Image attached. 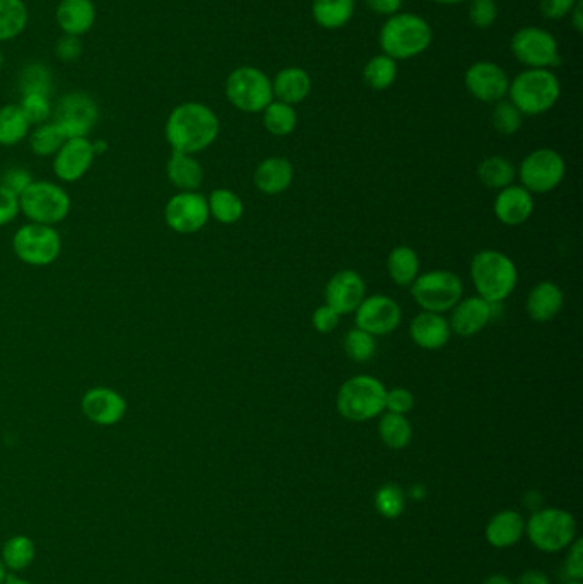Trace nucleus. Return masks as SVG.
I'll use <instances>...</instances> for the list:
<instances>
[{
	"mask_svg": "<svg viewBox=\"0 0 583 584\" xmlns=\"http://www.w3.org/2000/svg\"><path fill=\"white\" fill-rule=\"evenodd\" d=\"M165 135L173 151L194 156L218 139V115L202 103H182L166 120Z\"/></svg>",
	"mask_w": 583,
	"mask_h": 584,
	"instance_id": "nucleus-1",
	"label": "nucleus"
},
{
	"mask_svg": "<svg viewBox=\"0 0 583 584\" xmlns=\"http://www.w3.org/2000/svg\"><path fill=\"white\" fill-rule=\"evenodd\" d=\"M433 40L430 24L411 12H397L380 31V47L390 59L407 60L428 50Z\"/></svg>",
	"mask_w": 583,
	"mask_h": 584,
	"instance_id": "nucleus-2",
	"label": "nucleus"
},
{
	"mask_svg": "<svg viewBox=\"0 0 583 584\" xmlns=\"http://www.w3.org/2000/svg\"><path fill=\"white\" fill-rule=\"evenodd\" d=\"M471 277L479 298L498 304L512 294L519 281V272L505 253L483 250L472 258Z\"/></svg>",
	"mask_w": 583,
	"mask_h": 584,
	"instance_id": "nucleus-3",
	"label": "nucleus"
},
{
	"mask_svg": "<svg viewBox=\"0 0 583 584\" xmlns=\"http://www.w3.org/2000/svg\"><path fill=\"white\" fill-rule=\"evenodd\" d=\"M560 94V81L549 69H527L508 86V101L529 117L551 110L560 100Z\"/></svg>",
	"mask_w": 583,
	"mask_h": 584,
	"instance_id": "nucleus-4",
	"label": "nucleus"
},
{
	"mask_svg": "<svg viewBox=\"0 0 583 584\" xmlns=\"http://www.w3.org/2000/svg\"><path fill=\"white\" fill-rule=\"evenodd\" d=\"M387 388L373 376H353L337 393V410L351 422L375 419L385 410Z\"/></svg>",
	"mask_w": 583,
	"mask_h": 584,
	"instance_id": "nucleus-5",
	"label": "nucleus"
},
{
	"mask_svg": "<svg viewBox=\"0 0 583 584\" xmlns=\"http://www.w3.org/2000/svg\"><path fill=\"white\" fill-rule=\"evenodd\" d=\"M530 542L542 552H560L573 544L577 535V521L563 509H539L525 525Z\"/></svg>",
	"mask_w": 583,
	"mask_h": 584,
	"instance_id": "nucleus-6",
	"label": "nucleus"
},
{
	"mask_svg": "<svg viewBox=\"0 0 583 584\" xmlns=\"http://www.w3.org/2000/svg\"><path fill=\"white\" fill-rule=\"evenodd\" d=\"M19 209L31 222L53 226L69 216L71 197L55 183L33 182L19 195Z\"/></svg>",
	"mask_w": 583,
	"mask_h": 584,
	"instance_id": "nucleus-7",
	"label": "nucleus"
},
{
	"mask_svg": "<svg viewBox=\"0 0 583 584\" xmlns=\"http://www.w3.org/2000/svg\"><path fill=\"white\" fill-rule=\"evenodd\" d=\"M226 98L236 110L260 113L274 101L272 81L257 67L243 65L226 79Z\"/></svg>",
	"mask_w": 583,
	"mask_h": 584,
	"instance_id": "nucleus-8",
	"label": "nucleus"
},
{
	"mask_svg": "<svg viewBox=\"0 0 583 584\" xmlns=\"http://www.w3.org/2000/svg\"><path fill=\"white\" fill-rule=\"evenodd\" d=\"M464 292V286L454 272L448 270H433L418 275V279L411 284V294L414 301L423 308V311L442 315L445 311L454 310Z\"/></svg>",
	"mask_w": 583,
	"mask_h": 584,
	"instance_id": "nucleus-9",
	"label": "nucleus"
},
{
	"mask_svg": "<svg viewBox=\"0 0 583 584\" xmlns=\"http://www.w3.org/2000/svg\"><path fill=\"white\" fill-rule=\"evenodd\" d=\"M12 248L21 262L45 267L59 258L62 241L53 226L33 222L16 231Z\"/></svg>",
	"mask_w": 583,
	"mask_h": 584,
	"instance_id": "nucleus-10",
	"label": "nucleus"
},
{
	"mask_svg": "<svg viewBox=\"0 0 583 584\" xmlns=\"http://www.w3.org/2000/svg\"><path fill=\"white\" fill-rule=\"evenodd\" d=\"M513 57L529 69H549L560 65L558 41L549 31L537 26H525L510 41Z\"/></svg>",
	"mask_w": 583,
	"mask_h": 584,
	"instance_id": "nucleus-11",
	"label": "nucleus"
},
{
	"mask_svg": "<svg viewBox=\"0 0 583 584\" xmlns=\"http://www.w3.org/2000/svg\"><path fill=\"white\" fill-rule=\"evenodd\" d=\"M53 122L59 125L67 139L86 137L95 129L100 118L96 101L83 91L67 93L60 98L57 108L52 113Z\"/></svg>",
	"mask_w": 583,
	"mask_h": 584,
	"instance_id": "nucleus-12",
	"label": "nucleus"
},
{
	"mask_svg": "<svg viewBox=\"0 0 583 584\" xmlns=\"http://www.w3.org/2000/svg\"><path fill=\"white\" fill-rule=\"evenodd\" d=\"M565 178V161L553 149H537L520 164L522 187L530 193H548Z\"/></svg>",
	"mask_w": 583,
	"mask_h": 584,
	"instance_id": "nucleus-13",
	"label": "nucleus"
},
{
	"mask_svg": "<svg viewBox=\"0 0 583 584\" xmlns=\"http://www.w3.org/2000/svg\"><path fill=\"white\" fill-rule=\"evenodd\" d=\"M209 217L207 199L201 193L180 192L166 202L165 221L175 233H197L206 226Z\"/></svg>",
	"mask_w": 583,
	"mask_h": 584,
	"instance_id": "nucleus-14",
	"label": "nucleus"
},
{
	"mask_svg": "<svg viewBox=\"0 0 583 584\" xmlns=\"http://www.w3.org/2000/svg\"><path fill=\"white\" fill-rule=\"evenodd\" d=\"M354 313H356V327L365 330L373 337L389 335L401 325V306L397 304V301L383 294H375L363 299Z\"/></svg>",
	"mask_w": 583,
	"mask_h": 584,
	"instance_id": "nucleus-15",
	"label": "nucleus"
},
{
	"mask_svg": "<svg viewBox=\"0 0 583 584\" xmlns=\"http://www.w3.org/2000/svg\"><path fill=\"white\" fill-rule=\"evenodd\" d=\"M507 72L495 62H477L466 72V88L472 98L483 103H496L508 94Z\"/></svg>",
	"mask_w": 583,
	"mask_h": 584,
	"instance_id": "nucleus-16",
	"label": "nucleus"
},
{
	"mask_svg": "<svg viewBox=\"0 0 583 584\" xmlns=\"http://www.w3.org/2000/svg\"><path fill=\"white\" fill-rule=\"evenodd\" d=\"M95 158L93 142L86 137L67 139L53 158V171L62 182H77L88 173Z\"/></svg>",
	"mask_w": 583,
	"mask_h": 584,
	"instance_id": "nucleus-17",
	"label": "nucleus"
},
{
	"mask_svg": "<svg viewBox=\"0 0 583 584\" xmlns=\"http://www.w3.org/2000/svg\"><path fill=\"white\" fill-rule=\"evenodd\" d=\"M81 409L96 426H115L127 414V402L120 393L106 386H96L84 393Z\"/></svg>",
	"mask_w": 583,
	"mask_h": 584,
	"instance_id": "nucleus-18",
	"label": "nucleus"
},
{
	"mask_svg": "<svg viewBox=\"0 0 583 584\" xmlns=\"http://www.w3.org/2000/svg\"><path fill=\"white\" fill-rule=\"evenodd\" d=\"M366 286L363 277L354 270H341L330 277L325 287L327 306L336 311L337 315H349L358 310L361 301L365 299Z\"/></svg>",
	"mask_w": 583,
	"mask_h": 584,
	"instance_id": "nucleus-19",
	"label": "nucleus"
},
{
	"mask_svg": "<svg viewBox=\"0 0 583 584\" xmlns=\"http://www.w3.org/2000/svg\"><path fill=\"white\" fill-rule=\"evenodd\" d=\"M496 304H491L486 299L467 298L455 304L450 318V330L460 337H474L476 333L486 328L493 320V310Z\"/></svg>",
	"mask_w": 583,
	"mask_h": 584,
	"instance_id": "nucleus-20",
	"label": "nucleus"
},
{
	"mask_svg": "<svg viewBox=\"0 0 583 584\" xmlns=\"http://www.w3.org/2000/svg\"><path fill=\"white\" fill-rule=\"evenodd\" d=\"M534 212V199L524 187L503 188L495 200V216L501 224L515 228L524 224Z\"/></svg>",
	"mask_w": 583,
	"mask_h": 584,
	"instance_id": "nucleus-21",
	"label": "nucleus"
},
{
	"mask_svg": "<svg viewBox=\"0 0 583 584\" xmlns=\"http://www.w3.org/2000/svg\"><path fill=\"white\" fill-rule=\"evenodd\" d=\"M411 339L424 351H438L450 340V323L438 313L423 311L411 322Z\"/></svg>",
	"mask_w": 583,
	"mask_h": 584,
	"instance_id": "nucleus-22",
	"label": "nucleus"
},
{
	"mask_svg": "<svg viewBox=\"0 0 583 584\" xmlns=\"http://www.w3.org/2000/svg\"><path fill=\"white\" fill-rule=\"evenodd\" d=\"M55 18L64 35L81 38L95 26V2L93 0H60Z\"/></svg>",
	"mask_w": 583,
	"mask_h": 584,
	"instance_id": "nucleus-23",
	"label": "nucleus"
},
{
	"mask_svg": "<svg viewBox=\"0 0 583 584\" xmlns=\"http://www.w3.org/2000/svg\"><path fill=\"white\" fill-rule=\"evenodd\" d=\"M565 303V296L554 282H539L527 298V313L537 323L551 322L558 316Z\"/></svg>",
	"mask_w": 583,
	"mask_h": 584,
	"instance_id": "nucleus-24",
	"label": "nucleus"
},
{
	"mask_svg": "<svg viewBox=\"0 0 583 584\" xmlns=\"http://www.w3.org/2000/svg\"><path fill=\"white\" fill-rule=\"evenodd\" d=\"M166 175L180 192H197V188H201L204 182L201 163L192 154L183 152L173 151L166 163Z\"/></svg>",
	"mask_w": 583,
	"mask_h": 584,
	"instance_id": "nucleus-25",
	"label": "nucleus"
},
{
	"mask_svg": "<svg viewBox=\"0 0 583 584\" xmlns=\"http://www.w3.org/2000/svg\"><path fill=\"white\" fill-rule=\"evenodd\" d=\"M293 175V166L288 159L267 158L255 170V187L265 195H277L288 190L293 182Z\"/></svg>",
	"mask_w": 583,
	"mask_h": 584,
	"instance_id": "nucleus-26",
	"label": "nucleus"
},
{
	"mask_svg": "<svg viewBox=\"0 0 583 584\" xmlns=\"http://www.w3.org/2000/svg\"><path fill=\"white\" fill-rule=\"evenodd\" d=\"M312 89V79L305 69L300 67H286L272 81V93L277 101L288 105H298L307 98Z\"/></svg>",
	"mask_w": 583,
	"mask_h": 584,
	"instance_id": "nucleus-27",
	"label": "nucleus"
},
{
	"mask_svg": "<svg viewBox=\"0 0 583 584\" xmlns=\"http://www.w3.org/2000/svg\"><path fill=\"white\" fill-rule=\"evenodd\" d=\"M525 532V521L520 513L505 509L495 514L486 526V538L496 549H508L517 544Z\"/></svg>",
	"mask_w": 583,
	"mask_h": 584,
	"instance_id": "nucleus-28",
	"label": "nucleus"
},
{
	"mask_svg": "<svg viewBox=\"0 0 583 584\" xmlns=\"http://www.w3.org/2000/svg\"><path fill=\"white\" fill-rule=\"evenodd\" d=\"M312 14L324 30H339L353 18L354 0H313Z\"/></svg>",
	"mask_w": 583,
	"mask_h": 584,
	"instance_id": "nucleus-29",
	"label": "nucleus"
},
{
	"mask_svg": "<svg viewBox=\"0 0 583 584\" xmlns=\"http://www.w3.org/2000/svg\"><path fill=\"white\" fill-rule=\"evenodd\" d=\"M390 279L397 286H411L419 275V257L409 246H397L387 258Z\"/></svg>",
	"mask_w": 583,
	"mask_h": 584,
	"instance_id": "nucleus-30",
	"label": "nucleus"
},
{
	"mask_svg": "<svg viewBox=\"0 0 583 584\" xmlns=\"http://www.w3.org/2000/svg\"><path fill=\"white\" fill-rule=\"evenodd\" d=\"M31 123L21 106L6 105L0 108V146H16L30 134Z\"/></svg>",
	"mask_w": 583,
	"mask_h": 584,
	"instance_id": "nucleus-31",
	"label": "nucleus"
},
{
	"mask_svg": "<svg viewBox=\"0 0 583 584\" xmlns=\"http://www.w3.org/2000/svg\"><path fill=\"white\" fill-rule=\"evenodd\" d=\"M30 21V12L23 0H0V41L18 38Z\"/></svg>",
	"mask_w": 583,
	"mask_h": 584,
	"instance_id": "nucleus-32",
	"label": "nucleus"
},
{
	"mask_svg": "<svg viewBox=\"0 0 583 584\" xmlns=\"http://www.w3.org/2000/svg\"><path fill=\"white\" fill-rule=\"evenodd\" d=\"M209 216L221 224H235L243 216V202L235 192L228 188H218L207 199Z\"/></svg>",
	"mask_w": 583,
	"mask_h": 584,
	"instance_id": "nucleus-33",
	"label": "nucleus"
},
{
	"mask_svg": "<svg viewBox=\"0 0 583 584\" xmlns=\"http://www.w3.org/2000/svg\"><path fill=\"white\" fill-rule=\"evenodd\" d=\"M378 433H380V438H382L385 446H389L390 450H402V448H406L407 444L411 443L413 427L407 421L406 415L387 412L380 419Z\"/></svg>",
	"mask_w": 583,
	"mask_h": 584,
	"instance_id": "nucleus-34",
	"label": "nucleus"
},
{
	"mask_svg": "<svg viewBox=\"0 0 583 584\" xmlns=\"http://www.w3.org/2000/svg\"><path fill=\"white\" fill-rule=\"evenodd\" d=\"M477 176L484 187L503 190V188L510 187L515 180V168L508 159L501 158V156H491L479 164Z\"/></svg>",
	"mask_w": 583,
	"mask_h": 584,
	"instance_id": "nucleus-35",
	"label": "nucleus"
},
{
	"mask_svg": "<svg viewBox=\"0 0 583 584\" xmlns=\"http://www.w3.org/2000/svg\"><path fill=\"white\" fill-rule=\"evenodd\" d=\"M35 555V542L26 535H16V537L9 538L2 547L0 561L4 562V566L11 571H23L33 564Z\"/></svg>",
	"mask_w": 583,
	"mask_h": 584,
	"instance_id": "nucleus-36",
	"label": "nucleus"
},
{
	"mask_svg": "<svg viewBox=\"0 0 583 584\" xmlns=\"http://www.w3.org/2000/svg\"><path fill=\"white\" fill-rule=\"evenodd\" d=\"M264 127L276 137H286L296 129L298 115L293 105L283 101H271L264 111Z\"/></svg>",
	"mask_w": 583,
	"mask_h": 584,
	"instance_id": "nucleus-37",
	"label": "nucleus"
},
{
	"mask_svg": "<svg viewBox=\"0 0 583 584\" xmlns=\"http://www.w3.org/2000/svg\"><path fill=\"white\" fill-rule=\"evenodd\" d=\"M67 141L64 132L55 122H45L38 125L30 135V147L33 154L40 158L55 156L60 147Z\"/></svg>",
	"mask_w": 583,
	"mask_h": 584,
	"instance_id": "nucleus-38",
	"label": "nucleus"
},
{
	"mask_svg": "<svg viewBox=\"0 0 583 584\" xmlns=\"http://www.w3.org/2000/svg\"><path fill=\"white\" fill-rule=\"evenodd\" d=\"M365 82L375 91H383V89L390 88L397 79V64L394 59H390L389 55H377L365 65Z\"/></svg>",
	"mask_w": 583,
	"mask_h": 584,
	"instance_id": "nucleus-39",
	"label": "nucleus"
},
{
	"mask_svg": "<svg viewBox=\"0 0 583 584\" xmlns=\"http://www.w3.org/2000/svg\"><path fill=\"white\" fill-rule=\"evenodd\" d=\"M19 91L23 96L26 94H43L50 98L52 93V72L47 65L30 64L24 65L23 71L19 72Z\"/></svg>",
	"mask_w": 583,
	"mask_h": 584,
	"instance_id": "nucleus-40",
	"label": "nucleus"
},
{
	"mask_svg": "<svg viewBox=\"0 0 583 584\" xmlns=\"http://www.w3.org/2000/svg\"><path fill=\"white\" fill-rule=\"evenodd\" d=\"M375 349H377L375 337L361 328L349 330L344 337V351L354 363L370 361L371 357L375 356Z\"/></svg>",
	"mask_w": 583,
	"mask_h": 584,
	"instance_id": "nucleus-41",
	"label": "nucleus"
},
{
	"mask_svg": "<svg viewBox=\"0 0 583 584\" xmlns=\"http://www.w3.org/2000/svg\"><path fill=\"white\" fill-rule=\"evenodd\" d=\"M491 120L498 134L513 135L517 134L522 127L524 115L510 101L501 100L496 101Z\"/></svg>",
	"mask_w": 583,
	"mask_h": 584,
	"instance_id": "nucleus-42",
	"label": "nucleus"
},
{
	"mask_svg": "<svg viewBox=\"0 0 583 584\" xmlns=\"http://www.w3.org/2000/svg\"><path fill=\"white\" fill-rule=\"evenodd\" d=\"M404 503H406V496H404L401 487L395 484L383 485L375 496V506H377L378 513L389 520L401 516L402 511H404Z\"/></svg>",
	"mask_w": 583,
	"mask_h": 584,
	"instance_id": "nucleus-43",
	"label": "nucleus"
},
{
	"mask_svg": "<svg viewBox=\"0 0 583 584\" xmlns=\"http://www.w3.org/2000/svg\"><path fill=\"white\" fill-rule=\"evenodd\" d=\"M21 110H23L26 118L30 120L31 125H42L48 122V118L52 117V105H50V98L43 96V94H26L21 98Z\"/></svg>",
	"mask_w": 583,
	"mask_h": 584,
	"instance_id": "nucleus-44",
	"label": "nucleus"
},
{
	"mask_svg": "<svg viewBox=\"0 0 583 584\" xmlns=\"http://www.w3.org/2000/svg\"><path fill=\"white\" fill-rule=\"evenodd\" d=\"M498 19L496 0H471L469 4V21L479 30H488Z\"/></svg>",
	"mask_w": 583,
	"mask_h": 584,
	"instance_id": "nucleus-45",
	"label": "nucleus"
},
{
	"mask_svg": "<svg viewBox=\"0 0 583 584\" xmlns=\"http://www.w3.org/2000/svg\"><path fill=\"white\" fill-rule=\"evenodd\" d=\"M414 407V395L406 388H392L385 395V409L392 414L406 415Z\"/></svg>",
	"mask_w": 583,
	"mask_h": 584,
	"instance_id": "nucleus-46",
	"label": "nucleus"
},
{
	"mask_svg": "<svg viewBox=\"0 0 583 584\" xmlns=\"http://www.w3.org/2000/svg\"><path fill=\"white\" fill-rule=\"evenodd\" d=\"M55 55L65 64L76 62L83 55V41L79 36L62 35L55 43Z\"/></svg>",
	"mask_w": 583,
	"mask_h": 584,
	"instance_id": "nucleus-47",
	"label": "nucleus"
},
{
	"mask_svg": "<svg viewBox=\"0 0 583 584\" xmlns=\"http://www.w3.org/2000/svg\"><path fill=\"white\" fill-rule=\"evenodd\" d=\"M33 182L35 180H33L30 171L24 170V168H11V170H7L2 175V183L0 185L6 187L7 190H11L12 193H16L19 197Z\"/></svg>",
	"mask_w": 583,
	"mask_h": 584,
	"instance_id": "nucleus-48",
	"label": "nucleus"
},
{
	"mask_svg": "<svg viewBox=\"0 0 583 584\" xmlns=\"http://www.w3.org/2000/svg\"><path fill=\"white\" fill-rule=\"evenodd\" d=\"M19 211L21 209H19L18 195L0 185V226H6L9 222L14 221Z\"/></svg>",
	"mask_w": 583,
	"mask_h": 584,
	"instance_id": "nucleus-49",
	"label": "nucleus"
},
{
	"mask_svg": "<svg viewBox=\"0 0 583 584\" xmlns=\"http://www.w3.org/2000/svg\"><path fill=\"white\" fill-rule=\"evenodd\" d=\"M339 318H341V315H337L336 311L324 304V306H320V308L313 311V328L320 333L334 332L337 325H339Z\"/></svg>",
	"mask_w": 583,
	"mask_h": 584,
	"instance_id": "nucleus-50",
	"label": "nucleus"
},
{
	"mask_svg": "<svg viewBox=\"0 0 583 584\" xmlns=\"http://www.w3.org/2000/svg\"><path fill=\"white\" fill-rule=\"evenodd\" d=\"M582 540H573L570 545V552L566 557L565 573L568 579H578L582 581L583 578V550Z\"/></svg>",
	"mask_w": 583,
	"mask_h": 584,
	"instance_id": "nucleus-51",
	"label": "nucleus"
},
{
	"mask_svg": "<svg viewBox=\"0 0 583 584\" xmlns=\"http://www.w3.org/2000/svg\"><path fill=\"white\" fill-rule=\"evenodd\" d=\"M578 0H541V12L544 18L563 19L573 11Z\"/></svg>",
	"mask_w": 583,
	"mask_h": 584,
	"instance_id": "nucleus-52",
	"label": "nucleus"
},
{
	"mask_svg": "<svg viewBox=\"0 0 583 584\" xmlns=\"http://www.w3.org/2000/svg\"><path fill=\"white\" fill-rule=\"evenodd\" d=\"M366 4L375 14L382 16H394L401 11L402 0H366Z\"/></svg>",
	"mask_w": 583,
	"mask_h": 584,
	"instance_id": "nucleus-53",
	"label": "nucleus"
},
{
	"mask_svg": "<svg viewBox=\"0 0 583 584\" xmlns=\"http://www.w3.org/2000/svg\"><path fill=\"white\" fill-rule=\"evenodd\" d=\"M520 584H549V578L541 571H525L520 578Z\"/></svg>",
	"mask_w": 583,
	"mask_h": 584,
	"instance_id": "nucleus-54",
	"label": "nucleus"
},
{
	"mask_svg": "<svg viewBox=\"0 0 583 584\" xmlns=\"http://www.w3.org/2000/svg\"><path fill=\"white\" fill-rule=\"evenodd\" d=\"M570 14H572V21H573V26H575V30H577L578 33H582V31H583V2H582V0H578L577 4H575V7H573V11L570 12Z\"/></svg>",
	"mask_w": 583,
	"mask_h": 584,
	"instance_id": "nucleus-55",
	"label": "nucleus"
},
{
	"mask_svg": "<svg viewBox=\"0 0 583 584\" xmlns=\"http://www.w3.org/2000/svg\"><path fill=\"white\" fill-rule=\"evenodd\" d=\"M483 584H512V581L503 574H495V576H489Z\"/></svg>",
	"mask_w": 583,
	"mask_h": 584,
	"instance_id": "nucleus-56",
	"label": "nucleus"
},
{
	"mask_svg": "<svg viewBox=\"0 0 583 584\" xmlns=\"http://www.w3.org/2000/svg\"><path fill=\"white\" fill-rule=\"evenodd\" d=\"M4 584H33L30 581H26V579L16 578V576H7L6 581Z\"/></svg>",
	"mask_w": 583,
	"mask_h": 584,
	"instance_id": "nucleus-57",
	"label": "nucleus"
},
{
	"mask_svg": "<svg viewBox=\"0 0 583 584\" xmlns=\"http://www.w3.org/2000/svg\"><path fill=\"white\" fill-rule=\"evenodd\" d=\"M93 149H95L96 156H100L106 151V142L98 141V144H93Z\"/></svg>",
	"mask_w": 583,
	"mask_h": 584,
	"instance_id": "nucleus-58",
	"label": "nucleus"
},
{
	"mask_svg": "<svg viewBox=\"0 0 583 584\" xmlns=\"http://www.w3.org/2000/svg\"><path fill=\"white\" fill-rule=\"evenodd\" d=\"M438 4H443V6H454V4H460V2H466V0H435Z\"/></svg>",
	"mask_w": 583,
	"mask_h": 584,
	"instance_id": "nucleus-59",
	"label": "nucleus"
},
{
	"mask_svg": "<svg viewBox=\"0 0 583 584\" xmlns=\"http://www.w3.org/2000/svg\"><path fill=\"white\" fill-rule=\"evenodd\" d=\"M6 578H7L6 566H4V562L0 561V584H4Z\"/></svg>",
	"mask_w": 583,
	"mask_h": 584,
	"instance_id": "nucleus-60",
	"label": "nucleus"
},
{
	"mask_svg": "<svg viewBox=\"0 0 583 584\" xmlns=\"http://www.w3.org/2000/svg\"><path fill=\"white\" fill-rule=\"evenodd\" d=\"M565 584H582V581H578V579H568Z\"/></svg>",
	"mask_w": 583,
	"mask_h": 584,
	"instance_id": "nucleus-61",
	"label": "nucleus"
},
{
	"mask_svg": "<svg viewBox=\"0 0 583 584\" xmlns=\"http://www.w3.org/2000/svg\"><path fill=\"white\" fill-rule=\"evenodd\" d=\"M2 65H4V55H2V50H0V71H2Z\"/></svg>",
	"mask_w": 583,
	"mask_h": 584,
	"instance_id": "nucleus-62",
	"label": "nucleus"
}]
</instances>
